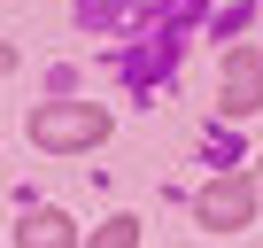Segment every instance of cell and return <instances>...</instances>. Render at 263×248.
I'll list each match as a JSON object with an SVG mask.
<instances>
[{
  "label": "cell",
  "mask_w": 263,
  "mask_h": 248,
  "mask_svg": "<svg viewBox=\"0 0 263 248\" xmlns=\"http://www.w3.org/2000/svg\"><path fill=\"white\" fill-rule=\"evenodd\" d=\"M248 109H263V55L255 47H240L224 62V116H248Z\"/></svg>",
  "instance_id": "3"
},
{
  "label": "cell",
  "mask_w": 263,
  "mask_h": 248,
  "mask_svg": "<svg viewBox=\"0 0 263 248\" xmlns=\"http://www.w3.org/2000/svg\"><path fill=\"white\" fill-rule=\"evenodd\" d=\"M24 248H78V233H70L62 209H31L24 217Z\"/></svg>",
  "instance_id": "4"
},
{
  "label": "cell",
  "mask_w": 263,
  "mask_h": 248,
  "mask_svg": "<svg viewBox=\"0 0 263 248\" xmlns=\"http://www.w3.org/2000/svg\"><path fill=\"white\" fill-rule=\"evenodd\" d=\"M85 248H140V225H132V217H108V225H101Z\"/></svg>",
  "instance_id": "5"
},
{
  "label": "cell",
  "mask_w": 263,
  "mask_h": 248,
  "mask_svg": "<svg viewBox=\"0 0 263 248\" xmlns=\"http://www.w3.org/2000/svg\"><path fill=\"white\" fill-rule=\"evenodd\" d=\"M248 217H255V186L248 179H209L201 186V225L209 233H240Z\"/></svg>",
  "instance_id": "2"
},
{
  "label": "cell",
  "mask_w": 263,
  "mask_h": 248,
  "mask_svg": "<svg viewBox=\"0 0 263 248\" xmlns=\"http://www.w3.org/2000/svg\"><path fill=\"white\" fill-rule=\"evenodd\" d=\"M31 140L39 148H93V140H108V109L101 101H54L31 116Z\"/></svg>",
  "instance_id": "1"
}]
</instances>
